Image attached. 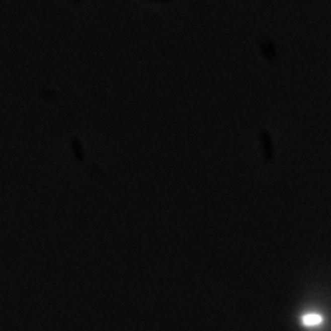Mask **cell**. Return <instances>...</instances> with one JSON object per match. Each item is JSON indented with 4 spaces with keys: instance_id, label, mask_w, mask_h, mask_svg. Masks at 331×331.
Listing matches in <instances>:
<instances>
[{
    "instance_id": "1",
    "label": "cell",
    "mask_w": 331,
    "mask_h": 331,
    "mask_svg": "<svg viewBox=\"0 0 331 331\" xmlns=\"http://www.w3.org/2000/svg\"><path fill=\"white\" fill-rule=\"evenodd\" d=\"M303 321L308 326H316V324H319V321H321V318H319L318 313H306Z\"/></svg>"
}]
</instances>
